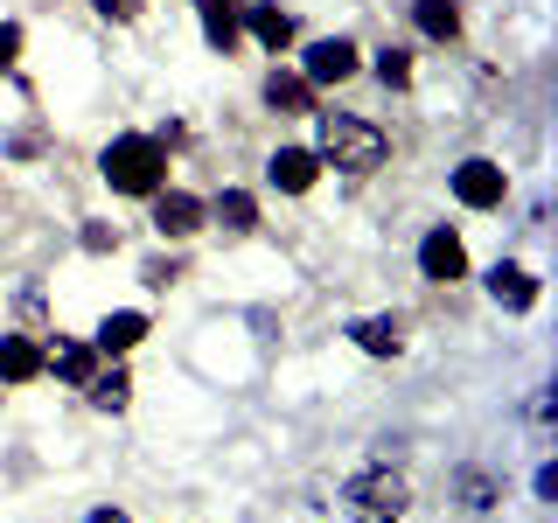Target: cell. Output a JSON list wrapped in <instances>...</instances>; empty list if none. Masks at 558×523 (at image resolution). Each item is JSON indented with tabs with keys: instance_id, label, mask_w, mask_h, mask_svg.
Instances as JSON below:
<instances>
[{
	"instance_id": "6da1fadb",
	"label": "cell",
	"mask_w": 558,
	"mask_h": 523,
	"mask_svg": "<svg viewBox=\"0 0 558 523\" xmlns=\"http://www.w3.org/2000/svg\"><path fill=\"white\" fill-rule=\"evenodd\" d=\"M98 174L119 196H154V188H168V147L147 139V133H119L112 147L98 154Z\"/></svg>"
},
{
	"instance_id": "8992f818",
	"label": "cell",
	"mask_w": 558,
	"mask_h": 523,
	"mask_svg": "<svg viewBox=\"0 0 558 523\" xmlns=\"http://www.w3.org/2000/svg\"><path fill=\"white\" fill-rule=\"evenodd\" d=\"M154 231H161V238H189V231H203V203H196V196H182V188H154Z\"/></svg>"
},
{
	"instance_id": "cb8c5ba5",
	"label": "cell",
	"mask_w": 558,
	"mask_h": 523,
	"mask_svg": "<svg viewBox=\"0 0 558 523\" xmlns=\"http://www.w3.org/2000/svg\"><path fill=\"white\" fill-rule=\"evenodd\" d=\"M174 279H182V266H174V258H154V266H147V287H174Z\"/></svg>"
},
{
	"instance_id": "3957f363",
	"label": "cell",
	"mask_w": 558,
	"mask_h": 523,
	"mask_svg": "<svg viewBox=\"0 0 558 523\" xmlns=\"http://www.w3.org/2000/svg\"><path fill=\"white\" fill-rule=\"evenodd\" d=\"M405 502L412 496H405V482H398L391 467H371V475L349 482V516H356V523H398Z\"/></svg>"
},
{
	"instance_id": "277c9868",
	"label": "cell",
	"mask_w": 558,
	"mask_h": 523,
	"mask_svg": "<svg viewBox=\"0 0 558 523\" xmlns=\"http://www.w3.org/2000/svg\"><path fill=\"white\" fill-rule=\"evenodd\" d=\"M502 188H510V182H502L496 161H461V168H453V196H461L468 209H496Z\"/></svg>"
},
{
	"instance_id": "5bb4252c",
	"label": "cell",
	"mask_w": 558,
	"mask_h": 523,
	"mask_svg": "<svg viewBox=\"0 0 558 523\" xmlns=\"http://www.w3.org/2000/svg\"><path fill=\"white\" fill-rule=\"evenodd\" d=\"M196 8H203V35L217 49H231L238 28H244V0H196Z\"/></svg>"
},
{
	"instance_id": "7c38bea8",
	"label": "cell",
	"mask_w": 558,
	"mask_h": 523,
	"mask_svg": "<svg viewBox=\"0 0 558 523\" xmlns=\"http://www.w3.org/2000/svg\"><path fill=\"white\" fill-rule=\"evenodd\" d=\"M356 349H371V356H398V349H405V321H398V314H363V321H356Z\"/></svg>"
},
{
	"instance_id": "603a6c76",
	"label": "cell",
	"mask_w": 558,
	"mask_h": 523,
	"mask_svg": "<svg viewBox=\"0 0 558 523\" xmlns=\"http://www.w3.org/2000/svg\"><path fill=\"white\" fill-rule=\"evenodd\" d=\"M461 488H468V502H475V510H488V502H496V488H488V475H461Z\"/></svg>"
},
{
	"instance_id": "e0dca14e",
	"label": "cell",
	"mask_w": 558,
	"mask_h": 523,
	"mask_svg": "<svg viewBox=\"0 0 558 523\" xmlns=\"http://www.w3.org/2000/svg\"><path fill=\"white\" fill-rule=\"evenodd\" d=\"M84 391H92V405H98V412H126V398H133V377L112 363V370H92V377H84Z\"/></svg>"
},
{
	"instance_id": "7402d4cb",
	"label": "cell",
	"mask_w": 558,
	"mask_h": 523,
	"mask_svg": "<svg viewBox=\"0 0 558 523\" xmlns=\"http://www.w3.org/2000/svg\"><path fill=\"white\" fill-rule=\"evenodd\" d=\"M14 57H22V28L0 22V70H14Z\"/></svg>"
},
{
	"instance_id": "d6986e66",
	"label": "cell",
	"mask_w": 558,
	"mask_h": 523,
	"mask_svg": "<svg viewBox=\"0 0 558 523\" xmlns=\"http://www.w3.org/2000/svg\"><path fill=\"white\" fill-rule=\"evenodd\" d=\"M217 223H223V231H252V223H258V203L244 196V188H223V196H217Z\"/></svg>"
},
{
	"instance_id": "ac0fdd59",
	"label": "cell",
	"mask_w": 558,
	"mask_h": 523,
	"mask_svg": "<svg viewBox=\"0 0 558 523\" xmlns=\"http://www.w3.org/2000/svg\"><path fill=\"white\" fill-rule=\"evenodd\" d=\"M418 28H426L433 42H453V35H461V8H453V0H418Z\"/></svg>"
},
{
	"instance_id": "ffe728a7",
	"label": "cell",
	"mask_w": 558,
	"mask_h": 523,
	"mask_svg": "<svg viewBox=\"0 0 558 523\" xmlns=\"http://www.w3.org/2000/svg\"><path fill=\"white\" fill-rule=\"evenodd\" d=\"M377 77L391 84V92H405V84H412V57H405V49H384V57H377Z\"/></svg>"
},
{
	"instance_id": "30bf717a",
	"label": "cell",
	"mask_w": 558,
	"mask_h": 523,
	"mask_svg": "<svg viewBox=\"0 0 558 523\" xmlns=\"http://www.w3.org/2000/svg\"><path fill=\"white\" fill-rule=\"evenodd\" d=\"M266 105L279 119H301V112H314V84L293 77V70H272V77H266Z\"/></svg>"
},
{
	"instance_id": "4fadbf2b",
	"label": "cell",
	"mask_w": 558,
	"mask_h": 523,
	"mask_svg": "<svg viewBox=\"0 0 558 523\" xmlns=\"http://www.w3.org/2000/svg\"><path fill=\"white\" fill-rule=\"evenodd\" d=\"M140 336H147V314H133V307H119V314L98 321V349H105V356H126Z\"/></svg>"
},
{
	"instance_id": "ba28073f",
	"label": "cell",
	"mask_w": 558,
	"mask_h": 523,
	"mask_svg": "<svg viewBox=\"0 0 558 523\" xmlns=\"http://www.w3.org/2000/svg\"><path fill=\"white\" fill-rule=\"evenodd\" d=\"M418 272L440 279V287H447V279H461V272H468L461 238H453V231H426V244H418Z\"/></svg>"
},
{
	"instance_id": "9c48e42d",
	"label": "cell",
	"mask_w": 558,
	"mask_h": 523,
	"mask_svg": "<svg viewBox=\"0 0 558 523\" xmlns=\"http://www.w3.org/2000/svg\"><path fill=\"white\" fill-rule=\"evenodd\" d=\"M43 377V342L35 336H0V384H28Z\"/></svg>"
},
{
	"instance_id": "5b68a950",
	"label": "cell",
	"mask_w": 558,
	"mask_h": 523,
	"mask_svg": "<svg viewBox=\"0 0 558 523\" xmlns=\"http://www.w3.org/2000/svg\"><path fill=\"white\" fill-rule=\"evenodd\" d=\"M301 77H307V84H342V77H356V49H349L342 35H322V42L307 49Z\"/></svg>"
},
{
	"instance_id": "44dd1931",
	"label": "cell",
	"mask_w": 558,
	"mask_h": 523,
	"mask_svg": "<svg viewBox=\"0 0 558 523\" xmlns=\"http://www.w3.org/2000/svg\"><path fill=\"white\" fill-rule=\"evenodd\" d=\"M92 8L105 14V22H133V14L147 8V0H92Z\"/></svg>"
},
{
	"instance_id": "484cf974",
	"label": "cell",
	"mask_w": 558,
	"mask_h": 523,
	"mask_svg": "<svg viewBox=\"0 0 558 523\" xmlns=\"http://www.w3.org/2000/svg\"><path fill=\"white\" fill-rule=\"evenodd\" d=\"M84 523H126V516H119V510H92V516H84Z\"/></svg>"
},
{
	"instance_id": "d4e9b609",
	"label": "cell",
	"mask_w": 558,
	"mask_h": 523,
	"mask_svg": "<svg viewBox=\"0 0 558 523\" xmlns=\"http://www.w3.org/2000/svg\"><path fill=\"white\" fill-rule=\"evenodd\" d=\"M119 244V231H105V223H92V231H84V252H112Z\"/></svg>"
},
{
	"instance_id": "9a60e30c",
	"label": "cell",
	"mask_w": 558,
	"mask_h": 523,
	"mask_svg": "<svg viewBox=\"0 0 558 523\" xmlns=\"http://www.w3.org/2000/svg\"><path fill=\"white\" fill-rule=\"evenodd\" d=\"M43 370H57L70 384H84L98 370V349H84V342H57V349H43Z\"/></svg>"
},
{
	"instance_id": "7a4b0ae2",
	"label": "cell",
	"mask_w": 558,
	"mask_h": 523,
	"mask_svg": "<svg viewBox=\"0 0 558 523\" xmlns=\"http://www.w3.org/2000/svg\"><path fill=\"white\" fill-rule=\"evenodd\" d=\"M322 161H336L349 174H371L384 161V133L371 119H349V112H322Z\"/></svg>"
},
{
	"instance_id": "52a82bcc",
	"label": "cell",
	"mask_w": 558,
	"mask_h": 523,
	"mask_svg": "<svg viewBox=\"0 0 558 523\" xmlns=\"http://www.w3.org/2000/svg\"><path fill=\"white\" fill-rule=\"evenodd\" d=\"M266 174H272V188H287V196H307L314 174H322V154H307V147H279L272 161H266Z\"/></svg>"
},
{
	"instance_id": "8fae6325",
	"label": "cell",
	"mask_w": 558,
	"mask_h": 523,
	"mask_svg": "<svg viewBox=\"0 0 558 523\" xmlns=\"http://www.w3.org/2000/svg\"><path fill=\"white\" fill-rule=\"evenodd\" d=\"M488 293H496V307H510V314L537 307V279L523 266H496V272H488Z\"/></svg>"
},
{
	"instance_id": "2e32d148",
	"label": "cell",
	"mask_w": 558,
	"mask_h": 523,
	"mask_svg": "<svg viewBox=\"0 0 558 523\" xmlns=\"http://www.w3.org/2000/svg\"><path fill=\"white\" fill-rule=\"evenodd\" d=\"M244 22H252V35H258L266 49H287V42H293V14H287V8H272V0L244 8Z\"/></svg>"
}]
</instances>
